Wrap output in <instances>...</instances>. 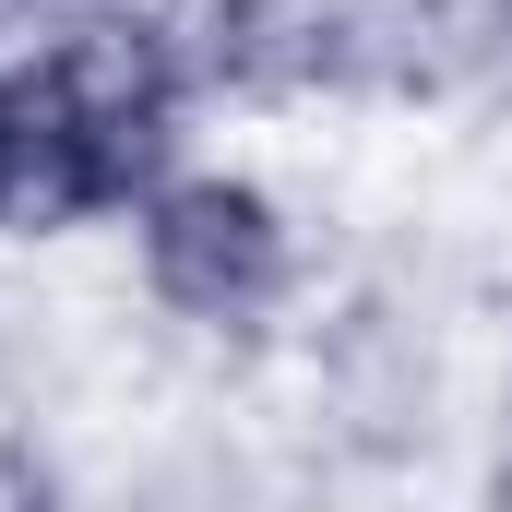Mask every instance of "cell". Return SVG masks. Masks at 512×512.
<instances>
[{"mask_svg": "<svg viewBox=\"0 0 512 512\" xmlns=\"http://www.w3.org/2000/svg\"><path fill=\"white\" fill-rule=\"evenodd\" d=\"M36 84L60 96V120H84L96 143H120V155H155V167H179V120L203 108L167 0H84L36 48Z\"/></svg>", "mask_w": 512, "mask_h": 512, "instance_id": "cell-3", "label": "cell"}, {"mask_svg": "<svg viewBox=\"0 0 512 512\" xmlns=\"http://www.w3.org/2000/svg\"><path fill=\"white\" fill-rule=\"evenodd\" d=\"M310 370H322V417L358 465H405L429 441V334L393 298H358L346 322H322Z\"/></svg>", "mask_w": 512, "mask_h": 512, "instance_id": "cell-4", "label": "cell"}, {"mask_svg": "<svg viewBox=\"0 0 512 512\" xmlns=\"http://www.w3.org/2000/svg\"><path fill=\"white\" fill-rule=\"evenodd\" d=\"M0 512H72L60 465H48V441H24V429H0Z\"/></svg>", "mask_w": 512, "mask_h": 512, "instance_id": "cell-6", "label": "cell"}, {"mask_svg": "<svg viewBox=\"0 0 512 512\" xmlns=\"http://www.w3.org/2000/svg\"><path fill=\"white\" fill-rule=\"evenodd\" d=\"M131 274L191 334H251L298 298V215L251 167H167L131 203Z\"/></svg>", "mask_w": 512, "mask_h": 512, "instance_id": "cell-1", "label": "cell"}, {"mask_svg": "<svg viewBox=\"0 0 512 512\" xmlns=\"http://www.w3.org/2000/svg\"><path fill=\"white\" fill-rule=\"evenodd\" d=\"M382 96L405 108L512 96V0H382Z\"/></svg>", "mask_w": 512, "mask_h": 512, "instance_id": "cell-5", "label": "cell"}, {"mask_svg": "<svg viewBox=\"0 0 512 512\" xmlns=\"http://www.w3.org/2000/svg\"><path fill=\"white\" fill-rule=\"evenodd\" d=\"M191 96L227 108H322L382 96V0H167Z\"/></svg>", "mask_w": 512, "mask_h": 512, "instance_id": "cell-2", "label": "cell"}, {"mask_svg": "<svg viewBox=\"0 0 512 512\" xmlns=\"http://www.w3.org/2000/svg\"><path fill=\"white\" fill-rule=\"evenodd\" d=\"M477 512H512V441L489 453V477H477Z\"/></svg>", "mask_w": 512, "mask_h": 512, "instance_id": "cell-8", "label": "cell"}, {"mask_svg": "<svg viewBox=\"0 0 512 512\" xmlns=\"http://www.w3.org/2000/svg\"><path fill=\"white\" fill-rule=\"evenodd\" d=\"M72 12H84V0H0V60H36Z\"/></svg>", "mask_w": 512, "mask_h": 512, "instance_id": "cell-7", "label": "cell"}]
</instances>
